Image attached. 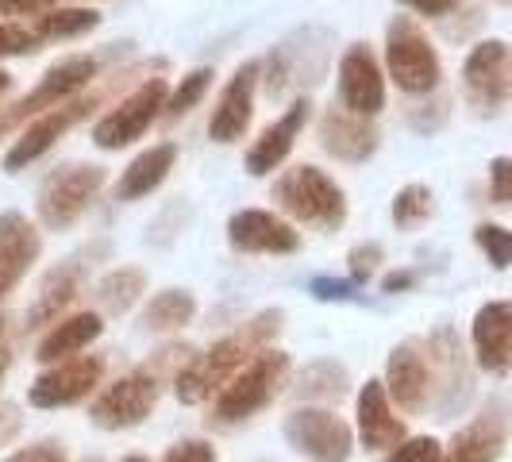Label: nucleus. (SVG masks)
Returning <instances> with one entry per match:
<instances>
[{"instance_id": "f257e3e1", "label": "nucleus", "mask_w": 512, "mask_h": 462, "mask_svg": "<svg viewBox=\"0 0 512 462\" xmlns=\"http://www.w3.org/2000/svg\"><path fill=\"white\" fill-rule=\"evenodd\" d=\"M282 320H285L282 308H266V312H258L255 320H247L243 328H235L231 335L216 339L205 355H197L174 378V393H178L181 405H201V401H208L212 393H220L255 355L270 351L278 332H282Z\"/></svg>"}, {"instance_id": "f03ea898", "label": "nucleus", "mask_w": 512, "mask_h": 462, "mask_svg": "<svg viewBox=\"0 0 512 462\" xmlns=\"http://www.w3.org/2000/svg\"><path fill=\"white\" fill-rule=\"evenodd\" d=\"M274 205L282 208L289 220L305 224V228L316 231H339L347 224V193L343 185L312 166V162H301V166H289L274 178Z\"/></svg>"}, {"instance_id": "7ed1b4c3", "label": "nucleus", "mask_w": 512, "mask_h": 462, "mask_svg": "<svg viewBox=\"0 0 512 462\" xmlns=\"http://www.w3.org/2000/svg\"><path fill=\"white\" fill-rule=\"evenodd\" d=\"M385 77L412 97L436 93L443 81V62H439L436 43L412 16H393L385 27Z\"/></svg>"}, {"instance_id": "20e7f679", "label": "nucleus", "mask_w": 512, "mask_h": 462, "mask_svg": "<svg viewBox=\"0 0 512 462\" xmlns=\"http://www.w3.org/2000/svg\"><path fill=\"white\" fill-rule=\"evenodd\" d=\"M285 378H289V355L285 351L270 347V351L255 355L216 393L212 420L216 424H243V420L258 416L285 389Z\"/></svg>"}, {"instance_id": "39448f33", "label": "nucleus", "mask_w": 512, "mask_h": 462, "mask_svg": "<svg viewBox=\"0 0 512 462\" xmlns=\"http://www.w3.org/2000/svg\"><path fill=\"white\" fill-rule=\"evenodd\" d=\"M124 77H131V70L108 77V81L97 85L93 93H81V97H74V101H66V104H58V108H51V112H43L39 120H31V124L20 131V139H16V143L8 147V154H4V170L16 174V170H24V166H31V162H39V158L51 151L66 131H74L81 120H89V116L112 97V85H120Z\"/></svg>"}, {"instance_id": "423d86ee", "label": "nucleus", "mask_w": 512, "mask_h": 462, "mask_svg": "<svg viewBox=\"0 0 512 462\" xmlns=\"http://www.w3.org/2000/svg\"><path fill=\"white\" fill-rule=\"evenodd\" d=\"M101 74V58L97 54H70L58 58L47 74L35 81V89L24 93L20 101H12L8 108H0V135H8L12 128H24L31 120H39L43 112H51L58 104L81 97V89Z\"/></svg>"}, {"instance_id": "0eeeda50", "label": "nucleus", "mask_w": 512, "mask_h": 462, "mask_svg": "<svg viewBox=\"0 0 512 462\" xmlns=\"http://www.w3.org/2000/svg\"><path fill=\"white\" fill-rule=\"evenodd\" d=\"M104 181H108V170L93 166V162H70V166L51 170L47 181L39 185V197H35L39 224L51 231L74 228L77 220L89 212V205L97 201Z\"/></svg>"}, {"instance_id": "6e6552de", "label": "nucleus", "mask_w": 512, "mask_h": 462, "mask_svg": "<svg viewBox=\"0 0 512 462\" xmlns=\"http://www.w3.org/2000/svg\"><path fill=\"white\" fill-rule=\"evenodd\" d=\"M166 101H170V81L166 77H143L131 93H124L93 124V143L101 151H124V147H131L166 112Z\"/></svg>"}, {"instance_id": "1a4fd4ad", "label": "nucleus", "mask_w": 512, "mask_h": 462, "mask_svg": "<svg viewBox=\"0 0 512 462\" xmlns=\"http://www.w3.org/2000/svg\"><path fill=\"white\" fill-rule=\"evenodd\" d=\"M158 397H162V374L147 362L124 378H116L112 385H104L89 405V420L104 432H124V428L143 424L158 409Z\"/></svg>"}, {"instance_id": "9d476101", "label": "nucleus", "mask_w": 512, "mask_h": 462, "mask_svg": "<svg viewBox=\"0 0 512 462\" xmlns=\"http://www.w3.org/2000/svg\"><path fill=\"white\" fill-rule=\"evenodd\" d=\"M285 439L297 455L312 462H347L355 451V432L332 409H293L285 416Z\"/></svg>"}, {"instance_id": "9b49d317", "label": "nucleus", "mask_w": 512, "mask_h": 462, "mask_svg": "<svg viewBox=\"0 0 512 462\" xmlns=\"http://www.w3.org/2000/svg\"><path fill=\"white\" fill-rule=\"evenodd\" d=\"M462 89L478 112H497L512 97V51L501 39H482L462 62Z\"/></svg>"}, {"instance_id": "f8f14e48", "label": "nucleus", "mask_w": 512, "mask_h": 462, "mask_svg": "<svg viewBox=\"0 0 512 462\" xmlns=\"http://www.w3.org/2000/svg\"><path fill=\"white\" fill-rule=\"evenodd\" d=\"M258 85H262V62L258 58H247L243 66H235V74L228 77L220 101L212 104V116H208V139L212 143L231 147L251 131Z\"/></svg>"}, {"instance_id": "ddd939ff", "label": "nucleus", "mask_w": 512, "mask_h": 462, "mask_svg": "<svg viewBox=\"0 0 512 462\" xmlns=\"http://www.w3.org/2000/svg\"><path fill=\"white\" fill-rule=\"evenodd\" d=\"M335 85H339V104L355 116L374 120L385 108V70L378 62V54L370 51V43H351L339 70H335Z\"/></svg>"}, {"instance_id": "4468645a", "label": "nucleus", "mask_w": 512, "mask_h": 462, "mask_svg": "<svg viewBox=\"0 0 512 462\" xmlns=\"http://www.w3.org/2000/svg\"><path fill=\"white\" fill-rule=\"evenodd\" d=\"M104 378V359L101 355H77V359L54 362L51 370H43L35 382H31V393L27 401L35 409H66V405H77L85 401Z\"/></svg>"}, {"instance_id": "2eb2a0df", "label": "nucleus", "mask_w": 512, "mask_h": 462, "mask_svg": "<svg viewBox=\"0 0 512 462\" xmlns=\"http://www.w3.org/2000/svg\"><path fill=\"white\" fill-rule=\"evenodd\" d=\"M228 243L239 255H293L301 251V231L266 208H239L228 220Z\"/></svg>"}, {"instance_id": "dca6fc26", "label": "nucleus", "mask_w": 512, "mask_h": 462, "mask_svg": "<svg viewBox=\"0 0 512 462\" xmlns=\"http://www.w3.org/2000/svg\"><path fill=\"white\" fill-rule=\"evenodd\" d=\"M385 393L401 405L405 412H424L432 393H436V382H432V362H428V347L416 343V339H405L389 351L385 359Z\"/></svg>"}, {"instance_id": "f3484780", "label": "nucleus", "mask_w": 512, "mask_h": 462, "mask_svg": "<svg viewBox=\"0 0 512 462\" xmlns=\"http://www.w3.org/2000/svg\"><path fill=\"white\" fill-rule=\"evenodd\" d=\"M308 116H312L308 97H297V101H289V108H285L274 124H266V128L258 131V139L247 147V158H243V166H247L251 178H266V174H274L282 166L285 158L293 154V147H297Z\"/></svg>"}, {"instance_id": "a211bd4d", "label": "nucleus", "mask_w": 512, "mask_h": 462, "mask_svg": "<svg viewBox=\"0 0 512 462\" xmlns=\"http://www.w3.org/2000/svg\"><path fill=\"white\" fill-rule=\"evenodd\" d=\"M316 139H320V147L332 154L335 162H351V166H359L366 158H374L378 147H382V135L374 128V120H366V116H355V112H347L343 104L339 108H324V116H320V128H316Z\"/></svg>"}, {"instance_id": "6ab92c4d", "label": "nucleus", "mask_w": 512, "mask_h": 462, "mask_svg": "<svg viewBox=\"0 0 512 462\" xmlns=\"http://www.w3.org/2000/svg\"><path fill=\"white\" fill-rule=\"evenodd\" d=\"M43 255V235L24 212L0 216V301L27 278V270Z\"/></svg>"}, {"instance_id": "aec40b11", "label": "nucleus", "mask_w": 512, "mask_h": 462, "mask_svg": "<svg viewBox=\"0 0 512 462\" xmlns=\"http://www.w3.org/2000/svg\"><path fill=\"white\" fill-rule=\"evenodd\" d=\"M474 359L486 374H509L512 370V301H486L474 312L470 324Z\"/></svg>"}, {"instance_id": "412c9836", "label": "nucleus", "mask_w": 512, "mask_h": 462, "mask_svg": "<svg viewBox=\"0 0 512 462\" xmlns=\"http://www.w3.org/2000/svg\"><path fill=\"white\" fill-rule=\"evenodd\" d=\"M428 362H432V382L439 389L443 412H455L470 397V374H466V355L459 347V335L451 328H439L428 335Z\"/></svg>"}, {"instance_id": "4be33fe9", "label": "nucleus", "mask_w": 512, "mask_h": 462, "mask_svg": "<svg viewBox=\"0 0 512 462\" xmlns=\"http://www.w3.org/2000/svg\"><path fill=\"white\" fill-rule=\"evenodd\" d=\"M355 416H359V439L366 451H393L405 443V420L393 416L389 405V393L385 382H366L359 389V401H355Z\"/></svg>"}, {"instance_id": "5701e85b", "label": "nucleus", "mask_w": 512, "mask_h": 462, "mask_svg": "<svg viewBox=\"0 0 512 462\" xmlns=\"http://www.w3.org/2000/svg\"><path fill=\"white\" fill-rule=\"evenodd\" d=\"M104 332V316L101 312H74V316H66V320H58L51 332L39 339V347H35V359L43 362V366H54V362H66V359H77L89 343H97Z\"/></svg>"}, {"instance_id": "b1692460", "label": "nucleus", "mask_w": 512, "mask_h": 462, "mask_svg": "<svg viewBox=\"0 0 512 462\" xmlns=\"http://www.w3.org/2000/svg\"><path fill=\"white\" fill-rule=\"evenodd\" d=\"M77 293H81V266L77 262L51 270L39 285V297L27 308V332H35V328L51 332L58 320H66V308L77 301Z\"/></svg>"}, {"instance_id": "393cba45", "label": "nucleus", "mask_w": 512, "mask_h": 462, "mask_svg": "<svg viewBox=\"0 0 512 462\" xmlns=\"http://www.w3.org/2000/svg\"><path fill=\"white\" fill-rule=\"evenodd\" d=\"M178 162V147L174 143H154L143 154H135L128 162V170L116 178V201H139V197H151L162 181L170 178Z\"/></svg>"}, {"instance_id": "a878e982", "label": "nucleus", "mask_w": 512, "mask_h": 462, "mask_svg": "<svg viewBox=\"0 0 512 462\" xmlns=\"http://www.w3.org/2000/svg\"><path fill=\"white\" fill-rule=\"evenodd\" d=\"M501 455H505V428L493 416H478L451 439V447H443L439 462H497Z\"/></svg>"}, {"instance_id": "bb28decb", "label": "nucleus", "mask_w": 512, "mask_h": 462, "mask_svg": "<svg viewBox=\"0 0 512 462\" xmlns=\"http://www.w3.org/2000/svg\"><path fill=\"white\" fill-rule=\"evenodd\" d=\"M147 293V274L139 270V266H120V270H108L97 289H93V297H97V305L108 312V316H124L131 308L139 305V297Z\"/></svg>"}, {"instance_id": "cd10ccee", "label": "nucleus", "mask_w": 512, "mask_h": 462, "mask_svg": "<svg viewBox=\"0 0 512 462\" xmlns=\"http://www.w3.org/2000/svg\"><path fill=\"white\" fill-rule=\"evenodd\" d=\"M197 316V297L189 289H162L143 308V328L147 332H181Z\"/></svg>"}, {"instance_id": "c85d7f7f", "label": "nucleus", "mask_w": 512, "mask_h": 462, "mask_svg": "<svg viewBox=\"0 0 512 462\" xmlns=\"http://www.w3.org/2000/svg\"><path fill=\"white\" fill-rule=\"evenodd\" d=\"M347 385H351V374H347L343 362L316 359L301 370V378H297V397H305V401H339V397L347 393Z\"/></svg>"}, {"instance_id": "c756f323", "label": "nucleus", "mask_w": 512, "mask_h": 462, "mask_svg": "<svg viewBox=\"0 0 512 462\" xmlns=\"http://www.w3.org/2000/svg\"><path fill=\"white\" fill-rule=\"evenodd\" d=\"M101 27V12H93V8H51V12H43L31 31L43 39V43H54V39H77V35H89V31H97Z\"/></svg>"}, {"instance_id": "7c9ffc66", "label": "nucleus", "mask_w": 512, "mask_h": 462, "mask_svg": "<svg viewBox=\"0 0 512 462\" xmlns=\"http://www.w3.org/2000/svg\"><path fill=\"white\" fill-rule=\"evenodd\" d=\"M432 212H436V193L428 185L409 181V185L397 189V197H393V224L401 231H416L420 224H428Z\"/></svg>"}, {"instance_id": "2f4dec72", "label": "nucleus", "mask_w": 512, "mask_h": 462, "mask_svg": "<svg viewBox=\"0 0 512 462\" xmlns=\"http://www.w3.org/2000/svg\"><path fill=\"white\" fill-rule=\"evenodd\" d=\"M212 70L208 66H197V70H189V74L181 77L178 85L170 89V101H166V120H181V116H189L197 104L205 101V93L212 89Z\"/></svg>"}, {"instance_id": "473e14b6", "label": "nucleus", "mask_w": 512, "mask_h": 462, "mask_svg": "<svg viewBox=\"0 0 512 462\" xmlns=\"http://www.w3.org/2000/svg\"><path fill=\"white\" fill-rule=\"evenodd\" d=\"M474 243L486 251L493 270H509L512 266V228H505V224H478Z\"/></svg>"}, {"instance_id": "72a5a7b5", "label": "nucleus", "mask_w": 512, "mask_h": 462, "mask_svg": "<svg viewBox=\"0 0 512 462\" xmlns=\"http://www.w3.org/2000/svg\"><path fill=\"white\" fill-rule=\"evenodd\" d=\"M385 262V247L378 239H366V243H355L351 251H347V270H351V282L355 285H366L378 270H382Z\"/></svg>"}, {"instance_id": "f704fd0d", "label": "nucleus", "mask_w": 512, "mask_h": 462, "mask_svg": "<svg viewBox=\"0 0 512 462\" xmlns=\"http://www.w3.org/2000/svg\"><path fill=\"white\" fill-rule=\"evenodd\" d=\"M39 35L24 24H0V58H20V54L39 51Z\"/></svg>"}, {"instance_id": "c9c22d12", "label": "nucleus", "mask_w": 512, "mask_h": 462, "mask_svg": "<svg viewBox=\"0 0 512 462\" xmlns=\"http://www.w3.org/2000/svg\"><path fill=\"white\" fill-rule=\"evenodd\" d=\"M443 459V443L432 436H412L401 447H393L389 462H439Z\"/></svg>"}, {"instance_id": "e433bc0d", "label": "nucleus", "mask_w": 512, "mask_h": 462, "mask_svg": "<svg viewBox=\"0 0 512 462\" xmlns=\"http://www.w3.org/2000/svg\"><path fill=\"white\" fill-rule=\"evenodd\" d=\"M489 201L493 205H512V158L497 154L489 162Z\"/></svg>"}, {"instance_id": "4c0bfd02", "label": "nucleus", "mask_w": 512, "mask_h": 462, "mask_svg": "<svg viewBox=\"0 0 512 462\" xmlns=\"http://www.w3.org/2000/svg\"><path fill=\"white\" fill-rule=\"evenodd\" d=\"M162 462H216V447L205 439H181L166 451Z\"/></svg>"}, {"instance_id": "58836bf2", "label": "nucleus", "mask_w": 512, "mask_h": 462, "mask_svg": "<svg viewBox=\"0 0 512 462\" xmlns=\"http://www.w3.org/2000/svg\"><path fill=\"white\" fill-rule=\"evenodd\" d=\"M4 462H66V451H62V443H31L24 451H16V455H8Z\"/></svg>"}, {"instance_id": "ea45409f", "label": "nucleus", "mask_w": 512, "mask_h": 462, "mask_svg": "<svg viewBox=\"0 0 512 462\" xmlns=\"http://www.w3.org/2000/svg\"><path fill=\"white\" fill-rule=\"evenodd\" d=\"M308 289L316 301H351L355 297V282H339V278H316Z\"/></svg>"}, {"instance_id": "a19ab883", "label": "nucleus", "mask_w": 512, "mask_h": 462, "mask_svg": "<svg viewBox=\"0 0 512 462\" xmlns=\"http://www.w3.org/2000/svg\"><path fill=\"white\" fill-rule=\"evenodd\" d=\"M51 8H58V0H0V16H31V20H39Z\"/></svg>"}, {"instance_id": "79ce46f5", "label": "nucleus", "mask_w": 512, "mask_h": 462, "mask_svg": "<svg viewBox=\"0 0 512 462\" xmlns=\"http://www.w3.org/2000/svg\"><path fill=\"white\" fill-rule=\"evenodd\" d=\"M397 4H405L412 8L416 16H428V20H439V16H447V12H455L462 0H397Z\"/></svg>"}, {"instance_id": "37998d69", "label": "nucleus", "mask_w": 512, "mask_h": 462, "mask_svg": "<svg viewBox=\"0 0 512 462\" xmlns=\"http://www.w3.org/2000/svg\"><path fill=\"white\" fill-rule=\"evenodd\" d=\"M16 432H20V412L12 401H0V443L16 439Z\"/></svg>"}, {"instance_id": "c03bdc74", "label": "nucleus", "mask_w": 512, "mask_h": 462, "mask_svg": "<svg viewBox=\"0 0 512 462\" xmlns=\"http://www.w3.org/2000/svg\"><path fill=\"white\" fill-rule=\"evenodd\" d=\"M416 285V274L412 270H397V274H385L382 278V293H405Z\"/></svg>"}, {"instance_id": "a18cd8bd", "label": "nucleus", "mask_w": 512, "mask_h": 462, "mask_svg": "<svg viewBox=\"0 0 512 462\" xmlns=\"http://www.w3.org/2000/svg\"><path fill=\"white\" fill-rule=\"evenodd\" d=\"M8 366H12V351H8V343H0V378L8 374Z\"/></svg>"}, {"instance_id": "49530a36", "label": "nucleus", "mask_w": 512, "mask_h": 462, "mask_svg": "<svg viewBox=\"0 0 512 462\" xmlns=\"http://www.w3.org/2000/svg\"><path fill=\"white\" fill-rule=\"evenodd\" d=\"M8 89H12V74H8V70H0V97H4Z\"/></svg>"}, {"instance_id": "de8ad7c7", "label": "nucleus", "mask_w": 512, "mask_h": 462, "mask_svg": "<svg viewBox=\"0 0 512 462\" xmlns=\"http://www.w3.org/2000/svg\"><path fill=\"white\" fill-rule=\"evenodd\" d=\"M8 324H12V320H8V316H0V343H4V332H8Z\"/></svg>"}, {"instance_id": "09e8293b", "label": "nucleus", "mask_w": 512, "mask_h": 462, "mask_svg": "<svg viewBox=\"0 0 512 462\" xmlns=\"http://www.w3.org/2000/svg\"><path fill=\"white\" fill-rule=\"evenodd\" d=\"M124 462H147V459H139V455H131V459H124Z\"/></svg>"}]
</instances>
